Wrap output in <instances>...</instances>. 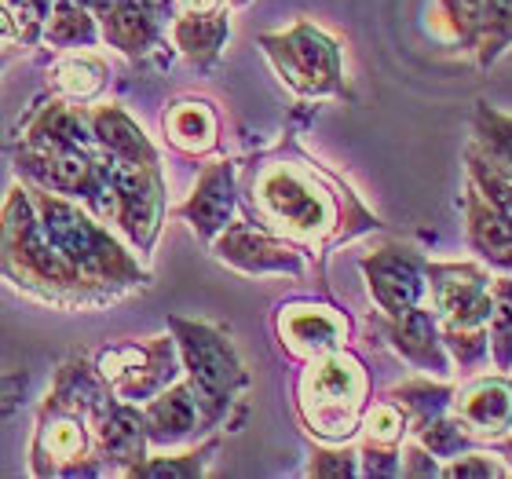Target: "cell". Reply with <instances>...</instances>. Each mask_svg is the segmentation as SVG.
<instances>
[{
    "label": "cell",
    "mask_w": 512,
    "mask_h": 479,
    "mask_svg": "<svg viewBox=\"0 0 512 479\" xmlns=\"http://www.w3.org/2000/svg\"><path fill=\"white\" fill-rule=\"evenodd\" d=\"M191 227L205 242H213L227 224H231V213H235V183H231V165H209L202 172V180L194 187L191 202L180 209Z\"/></svg>",
    "instance_id": "cell-12"
},
{
    "label": "cell",
    "mask_w": 512,
    "mask_h": 479,
    "mask_svg": "<svg viewBox=\"0 0 512 479\" xmlns=\"http://www.w3.org/2000/svg\"><path fill=\"white\" fill-rule=\"evenodd\" d=\"M264 52L286 77L289 88L300 96H333L341 92V48L333 37L315 30L311 22H297L286 33H267L260 37Z\"/></svg>",
    "instance_id": "cell-5"
},
{
    "label": "cell",
    "mask_w": 512,
    "mask_h": 479,
    "mask_svg": "<svg viewBox=\"0 0 512 479\" xmlns=\"http://www.w3.org/2000/svg\"><path fill=\"white\" fill-rule=\"evenodd\" d=\"M355 454L352 450H322L319 461L311 465V476H355Z\"/></svg>",
    "instance_id": "cell-26"
},
{
    "label": "cell",
    "mask_w": 512,
    "mask_h": 479,
    "mask_svg": "<svg viewBox=\"0 0 512 479\" xmlns=\"http://www.w3.org/2000/svg\"><path fill=\"white\" fill-rule=\"evenodd\" d=\"M454 395H458V388H454L447 377H436V381H432V373H428V377H410V381L395 384L392 392H388V399L403 406L406 421H410V428L417 432V428H425L428 421L450 414Z\"/></svg>",
    "instance_id": "cell-16"
},
{
    "label": "cell",
    "mask_w": 512,
    "mask_h": 479,
    "mask_svg": "<svg viewBox=\"0 0 512 479\" xmlns=\"http://www.w3.org/2000/svg\"><path fill=\"white\" fill-rule=\"evenodd\" d=\"M282 344L297 359H319L326 352H337L348 337V319L341 311L315 308V304H293L278 315Z\"/></svg>",
    "instance_id": "cell-9"
},
{
    "label": "cell",
    "mask_w": 512,
    "mask_h": 479,
    "mask_svg": "<svg viewBox=\"0 0 512 479\" xmlns=\"http://www.w3.org/2000/svg\"><path fill=\"white\" fill-rule=\"evenodd\" d=\"M502 458L509 461V469H512V432L505 436V447H502Z\"/></svg>",
    "instance_id": "cell-31"
},
{
    "label": "cell",
    "mask_w": 512,
    "mask_h": 479,
    "mask_svg": "<svg viewBox=\"0 0 512 479\" xmlns=\"http://www.w3.org/2000/svg\"><path fill=\"white\" fill-rule=\"evenodd\" d=\"M59 85H63L70 96H92V92L103 85V63L88 59V55H77V59L63 63V70H59Z\"/></svg>",
    "instance_id": "cell-25"
},
{
    "label": "cell",
    "mask_w": 512,
    "mask_h": 479,
    "mask_svg": "<svg viewBox=\"0 0 512 479\" xmlns=\"http://www.w3.org/2000/svg\"><path fill=\"white\" fill-rule=\"evenodd\" d=\"M439 476H454V479H505L512 476L509 461L498 458V454H491V450H480L472 447L465 450V454H458V458H450L443 469H439Z\"/></svg>",
    "instance_id": "cell-24"
},
{
    "label": "cell",
    "mask_w": 512,
    "mask_h": 479,
    "mask_svg": "<svg viewBox=\"0 0 512 479\" xmlns=\"http://www.w3.org/2000/svg\"><path fill=\"white\" fill-rule=\"evenodd\" d=\"M235 4H246V0H235Z\"/></svg>",
    "instance_id": "cell-32"
},
{
    "label": "cell",
    "mask_w": 512,
    "mask_h": 479,
    "mask_svg": "<svg viewBox=\"0 0 512 479\" xmlns=\"http://www.w3.org/2000/svg\"><path fill=\"white\" fill-rule=\"evenodd\" d=\"M44 443H48V447L52 450H59V454H77V450L85 447V439H81V432H77V425L74 421H70V425H55L52 432H48V436H44Z\"/></svg>",
    "instance_id": "cell-29"
},
{
    "label": "cell",
    "mask_w": 512,
    "mask_h": 479,
    "mask_svg": "<svg viewBox=\"0 0 512 479\" xmlns=\"http://www.w3.org/2000/svg\"><path fill=\"white\" fill-rule=\"evenodd\" d=\"M165 132L187 154H205L216 147V118L205 103H172L165 114Z\"/></svg>",
    "instance_id": "cell-17"
},
{
    "label": "cell",
    "mask_w": 512,
    "mask_h": 479,
    "mask_svg": "<svg viewBox=\"0 0 512 479\" xmlns=\"http://www.w3.org/2000/svg\"><path fill=\"white\" fill-rule=\"evenodd\" d=\"M414 436L436 461H450V458H458V454H465V450L480 447V443L472 439L469 428L461 425L454 414H443V417H436V421H428L425 428H417Z\"/></svg>",
    "instance_id": "cell-21"
},
{
    "label": "cell",
    "mask_w": 512,
    "mask_h": 479,
    "mask_svg": "<svg viewBox=\"0 0 512 479\" xmlns=\"http://www.w3.org/2000/svg\"><path fill=\"white\" fill-rule=\"evenodd\" d=\"M425 267L428 260L410 245H388V249L363 256V275L377 308L384 315H403L417 308L428 293Z\"/></svg>",
    "instance_id": "cell-6"
},
{
    "label": "cell",
    "mask_w": 512,
    "mask_h": 479,
    "mask_svg": "<svg viewBox=\"0 0 512 479\" xmlns=\"http://www.w3.org/2000/svg\"><path fill=\"white\" fill-rule=\"evenodd\" d=\"M202 458L205 450H198V454H187L183 461H154V465H143V476H194V472L202 469Z\"/></svg>",
    "instance_id": "cell-28"
},
{
    "label": "cell",
    "mask_w": 512,
    "mask_h": 479,
    "mask_svg": "<svg viewBox=\"0 0 512 479\" xmlns=\"http://www.w3.org/2000/svg\"><path fill=\"white\" fill-rule=\"evenodd\" d=\"M187 15H216L224 8V0H180Z\"/></svg>",
    "instance_id": "cell-30"
},
{
    "label": "cell",
    "mask_w": 512,
    "mask_h": 479,
    "mask_svg": "<svg viewBox=\"0 0 512 479\" xmlns=\"http://www.w3.org/2000/svg\"><path fill=\"white\" fill-rule=\"evenodd\" d=\"M509 48H512V0H491V19H487V30H483L472 59H476L480 70H491Z\"/></svg>",
    "instance_id": "cell-22"
},
{
    "label": "cell",
    "mask_w": 512,
    "mask_h": 479,
    "mask_svg": "<svg viewBox=\"0 0 512 479\" xmlns=\"http://www.w3.org/2000/svg\"><path fill=\"white\" fill-rule=\"evenodd\" d=\"M428 304L436 311L443 344L461 373H472L491 355V271L476 260H428Z\"/></svg>",
    "instance_id": "cell-1"
},
{
    "label": "cell",
    "mask_w": 512,
    "mask_h": 479,
    "mask_svg": "<svg viewBox=\"0 0 512 479\" xmlns=\"http://www.w3.org/2000/svg\"><path fill=\"white\" fill-rule=\"evenodd\" d=\"M227 41V19L216 11V15H187L183 11V19L176 22V44H180V52L194 63H209L220 55Z\"/></svg>",
    "instance_id": "cell-18"
},
{
    "label": "cell",
    "mask_w": 512,
    "mask_h": 479,
    "mask_svg": "<svg viewBox=\"0 0 512 479\" xmlns=\"http://www.w3.org/2000/svg\"><path fill=\"white\" fill-rule=\"evenodd\" d=\"M96 136L118 154L125 165H158V154L150 147L143 132L121 114V110H103L96 118Z\"/></svg>",
    "instance_id": "cell-19"
},
{
    "label": "cell",
    "mask_w": 512,
    "mask_h": 479,
    "mask_svg": "<svg viewBox=\"0 0 512 479\" xmlns=\"http://www.w3.org/2000/svg\"><path fill=\"white\" fill-rule=\"evenodd\" d=\"M491 19V0H436L432 8V30L450 52H476L483 30Z\"/></svg>",
    "instance_id": "cell-13"
},
{
    "label": "cell",
    "mask_w": 512,
    "mask_h": 479,
    "mask_svg": "<svg viewBox=\"0 0 512 479\" xmlns=\"http://www.w3.org/2000/svg\"><path fill=\"white\" fill-rule=\"evenodd\" d=\"M172 330H176V341H180L183 362L191 370V388L198 395V403H202L205 421H220L227 403L249 384L242 359H238V352L231 348L224 333L205 326V322L172 319Z\"/></svg>",
    "instance_id": "cell-4"
},
{
    "label": "cell",
    "mask_w": 512,
    "mask_h": 479,
    "mask_svg": "<svg viewBox=\"0 0 512 479\" xmlns=\"http://www.w3.org/2000/svg\"><path fill=\"white\" fill-rule=\"evenodd\" d=\"M465 235L483 264L512 275V220H505L494 205L483 202L476 187L465 191Z\"/></svg>",
    "instance_id": "cell-11"
},
{
    "label": "cell",
    "mask_w": 512,
    "mask_h": 479,
    "mask_svg": "<svg viewBox=\"0 0 512 479\" xmlns=\"http://www.w3.org/2000/svg\"><path fill=\"white\" fill-rule=\"evenodd\" d=\"M256 205L264 209L267 224L308 245H322L337 227L330 187L300 165H267L256 180Z\"/></svg>",
    "instance_id": "cell-2"
},
{
    "label": "cell",
    "mask_w": 512,
    "mask_h": 479,
    "mask_svg": "<svg viewBox=\"0 0 512 479\" xmlns=\"http://www.w3.org/2000/svg\"><path fill=\"white\" fill-rule=\"evenodd\" d=\"M370 381L363 362L348 352H326L315 359L300 384V410L315 436L344 443L363 421Z\"/></svg>",
    "instance_id": "cell-3"
},
{
    "label": "cell",
    "mask_w": 512,
    "mask_h": 479,
    "mask_svg": "<svg viewBox=\"0 0 512 479\" xmlns=\"http://www.w3.org/2000/svg\"><path fill=\"white\" fill-rule=\"evenodd\" d=\"M388 341L421 373H432V377H450L454 373V359H450L447 344H443L436 311L425 308V304H417V308L403 311V315H388Z\"/></svg>",
    "instance_id": "cell-8"
},
{
    "label": "cell",
    "mask_w": 512,
    "mask_h": 479,
    "mask_svg": "<svg viewBox=\"0 0 512 479\" xmlns=\"http://www.w3.org/2000/svg\"><path fill=\"white\" fill-rule=\"evenodd\" d=\"M202 417H205L202 403H198L194 388L176 384V388H169V392L158 395V399L147 406L143 425H147V436L154 439V443H176V439L191 436L194 425H198Z\"/></svg>",
    "instance_id": "cell-14"
},
{
    "label": "cell",
    "mask_w": 512,
    "mask_h": 479,
    "mask_svg": "<svg viewBox=\"0 0 512 479\" xmlns=\"http://www.w3.org/2000/svg\"><path fill=\"white\" fill-rule=\"evenodd\" d=\"M487 337H491L494 370H512V275L491 278V319H487Z\"/></svg>",
    "instance_id": "cell-20"
},
{
    "label": "cell",
    "mask_w": 512,
    "mask_h": 479,
    "mask_svg": "<svg viewBox=\"0 0 512 479\" xmlns=\"http://www.w3.org/2000/svg\"><path fill=\"white\" fill-rule=\"evenodd\" d=\"M450 414L458 417L461 425L469 428L476 443H498L512 432V381L509 373H491L480 381L465 384L454 395Z\"/></svg>",
    "instance_id": "cell-7"
},
{
    "label": "cell",
    "mask_w": 512,
    "mask_h": 479,
    "mask_svg": "<svg viewBox=\"0 0 512 479\" xmlns=\"http://www.w3.org/2000/svg\"><path fill=\"white\" fill-rule=\"evenodd\" d=\"M465 150H472L487 169L512 180V114H502L480 99L472 110V143Z\"/></svg>",
    "instance_id": "cell-15"
},
{
    "label": "cell",
    "mask_w": 512,
    "mask_h": 479,
    "mask_svg": "<svg viewBox=\"0 0 512 479\" xmlns=\"http://www.w3.org/2000/svg\"><path fill=\"white\" fill-rule=\"evenodd\" d=\"M465 172H469V187L480 191V198L487 205H494L505 220H512V180L498 176L494 169H487L472 150H465Z\"/></svg>",
    "instance_id": "cell-23"
},
{
    "label": "cell",
    "mask_w": 512,
    "mask_h": 479,
    "mask_svg": "<svg viewBox=\"0 0 512 479\" xmlns=\"http://www.w3.org/2000/svg\"><path fill=\"white\" fill-rule=\"evenodd\" d=\"M399 458L406 461L403 476H439V469H443V465H436V458H432V454H428L417 439L403 450V454H399Z\"/></svg>",
    "instance_id": "cell-27"
},
{
    "label": "cell",
    "mask_w": 512,
    "mask_h": 479,
    "mask_svg": "<svg viewBox=\"0 0 512 479\" xmlns=\"http://www.w3.org/2000/svg\"><path fill=\"white\" fill-rule=\"evenodd\" d=\"M216 256L235 264L238 271H249V275H275V271L293 275V271H300V256L289 245L275 242L271 235L249 224H227L224 238L216 242Z\"/></svg>",
    "instance_id": "cell-10"
}]
</instances>
